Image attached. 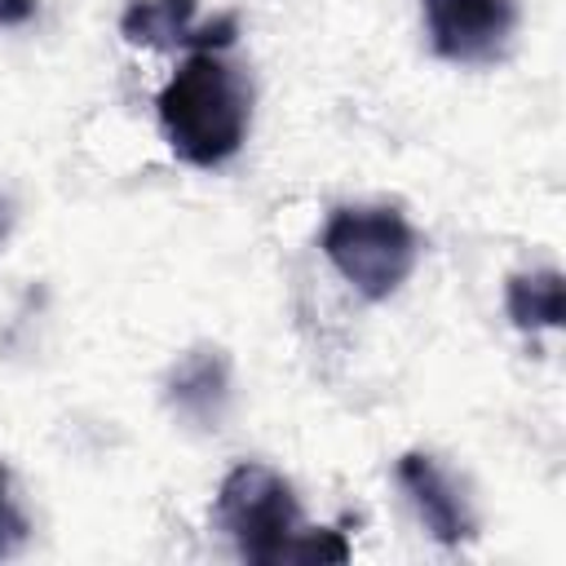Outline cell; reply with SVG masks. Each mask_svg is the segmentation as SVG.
I'll return each mask as SVG.
<instances>
[{"label":"cell","mask_w":566,"mask_h":566,"mask_svg":"<svg viewBox=\"0 0 566 566\" xmlns=\"http://www.w3.org/2000/svg\"><path fill=\"white\" fill-rule=\"evenodd\" d=\"M27 539H31V522H27V513L13 504L9 469L0 464V562H4V557H13V553H22V548H27Z\"/></svg>","instance_id":"cell-9"},{"label":"cell","mask_w":566,"mask_h":566,"mask_svg":"<svg viewBox=\"0 0 566 566\" xmlns=\"http://www.w3.org/2000/svg\"><path fill=\"white\" fill-rule=\"evenodd\" d=\"M199 0H128L119 13V35L142 49H230L239 35L234 13H221L212 22H195Z\"/></svg>","instance_id":"cell-5"},{"label":"cell","mask_w":566,"mask_h":566,"mask_svg":"<svg viewBox=\"0 0 566 566\" xmlns=\"http://www.w3.org/2000/svg\"><path fill=\"white\" fill-rule=\"evenodd\" d=\"M323 256L367 301H389L416 270L420 239L398 208H336L323 226Z\"/></svg>","instance_id":"cell-2"},{"label":"cell","mask_w":566,"mask_h":566,"mask_svg":"<svg viewBox=\"0 0 566 566\" xmlns=\"http://www.w3.org/2000/svg\"><path fill=\"white\" fill-rule=\"evenodd\" d=\"M40 9V0H0V27H22L31 22Z\"/></svg>","instance_id":"cell-11"},{"label":"cell","mask_w":566,"mask_h":566,"mask_svg":"<svg viewBox=\"0 0 566 566\" xmlns=\"http://www.w3.org/2000/svg\"><path fill=\"white\" fill-rule=\"evenodd\" d=\"M212 517L230 535L239 557L256 566L287 562V544L301 531V509L292 486L265 464H234L217 486Z\"/></svg>","instance_id":"cell-3"},{"label":"cell","mask_w":566,"mask_h":566,"mask_svg":"<svg viewBox=\"0 0 566 566\" xmlns=\"http://www.w3.org/2000/svg\"><path fill=\"white\" fill-rule=\"evenodd\" d=\"M424 31L438 57L447 62H495L517 27L513 0H420Z\"/></svg>","instance_id":"cell-4"},{"label":"cell","mask_w":566,"mask_h":566,"mask_svg":"<svg viewBox=\"0 0 566 566\" xmlns=\"http://www.w3.org/2000/svg\"><path fill=\"white\" fill-rule=\"evenodd\" d=\"M394 478H398V486L407 491L411 509L420 513L424 531H429L438 544H451V548H455V544L473 539L478 522H473V513H469V500H464L460 486L442 473V464H438L433 455L407 451V455L398 460Z\"/></svg>","instance_id":"cell-6"},{"label":"cell","mask_w":566,"mask_h":566,"mask_svg":"<svg viewBox=\"0 0 566 566\" xmlns=\"http://www.w3.org/2000/svg\"><path fill=\"white\" fill-rule=\"evenodd\" d=\"M164 398L195 429H217L221 416H226V402H230V358H226V349H217V345L186 349L172 363L168 380H164Z\"/></svg>","instance_id":"cell-7"},{"label":"cell","mask_w":566,"mask_h":566,"mask_svg":"<svg viewBox=\"0 0 566 566\" xmlns=\"http://www.w3.org/2000/svg\"><path fill=\"white\" fill-rule=\"evenodd\" d=\"M159 124L168 146L195 164V168H217L226 164L243 137H248V119H252V93L243 84V75L221 62L217 53L199 49L181 62V71L159 88L155 97Z\"/></svg>","instance_id":"cell-1"},{"label":"cell","mask_w":566,"mask_h":566,"mask_svg":"<svg viewBox=\"0 0 566 566\" xmlns=\"http://www.w3.org/2000/svg\"><path fill=\"white\" fill-rule=\"evenodd\" d=\"M287 562H349V544L340 531H296Z\"/></svg>","instance_id":"cell-10"},{"label":"cell","mask_w":566,"mask_h":566,"mask_svg":"<svg viewBox=\"0 0 566 566\" xmlns=\"http://www.w3.org/2000/svg\"><path fill=\"white\" fill-rule=\"evenodd\" d=\"M13 217H18V212H13V199L0 190V243L9 239V230H13Z\"/></svg>","instance_id":"cell-12"},{"label":"cell","mask_w":566,"mask_h":566,"mask_svg":"<svg viewBox=\"0 0 566 566\" xmlns=\"http://www.w3.org/2000/svg\"><path fill=\"white\" fill-rule=\"evenodd\" d=\"M504 310L513 327L522 332H544L566 323V292L557 270H531V274H509L504 283Z\"/></svg>","instance_id":"cell-8"}]
</instances>
